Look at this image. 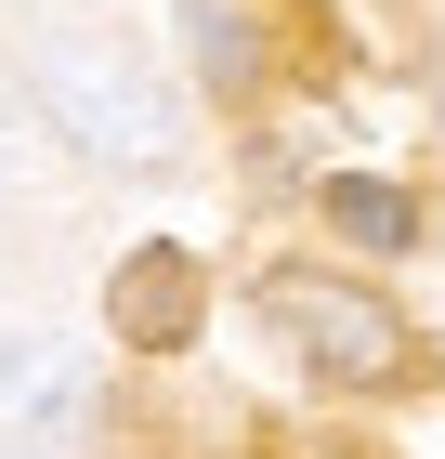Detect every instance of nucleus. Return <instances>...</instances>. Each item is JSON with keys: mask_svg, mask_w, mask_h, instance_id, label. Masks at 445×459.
I'll return each mask as SVG.
<instances>
[{"mask_svg": "<svg viewBox=\"0 0 445 459\" xmlns=\"http://www.w3.org/2000/svg\"><path fill=\"white\" fill-rule=\"evenodd\" d=\"M27 79H39V106L66 118V132L92 144V158H118V171L171 144V92H158V79H144V66H132V53H118L105 27H53Z\"/></svg>", "mask_w": 445, "mask_h": 459, "instance_id": "1", "label": "nucleus"}, {"mask_svg": "<svg viewBox=\"0 0 445 459\" xmlns=\"http://www.w3.org/2000/svg\"><path fill=\"white\" fill-rule=\"evenodd\" d=\"M262 328L302 342L328 381H393V368H406V316L367 302V289H341V276H314V263H275L262 276Z\"/></svg>", "mask_w": 445, "mask_h": 459, "instance_id": "2", "label": "nucleus"}, {"mask_svg": "<svg viewBox=\"0 0 445 459\" xmlns=\"http://www.w3.org/2000/svg\"><path fill=\"white\" fill-rule=\"evenodd\" d=\"M79 433H92V368L66 342L13 328L0 342V459H66Z\"/></svg>", "mask_w": 445, "mask_h": 459, "instance_id": "3", "label": "nucleus"}, {"mask_svg": "<svg viewBox=\"0 0 445 459\" xmlns=\"http://www.w3.org/2000/svg\"><path fill=\"white\" fill-rule=\"evenodd\" d=\"M197 316H210V276H197V249H184V237H144L132 263L105 276V328L144 342V354H184Z\"/></svg>", "mask_w": 445, "mask_h": 459, "instance_id": "4", "label": "nucleus"}, {"mask_svg": "<svg viewBox=\"0 0 445 459\" xmlns=\"http://www.w3.org/2000/svg\"><path fill=\"white\" fill-rule=\"evenodd\" d=\"M328 223H341V237H367V249H406V237H419V197H406V184L341 171V184H328Z\"/></svg>", "mask_w": 445, "mask_h": 459, "instance_id": "5", "label": "nucleus"}, {"mask_svg": "<svg viewBox=\"0 0 445 459\" xmlns=\"http://www.w3.org/2000/svg\"><path fill=\"white\" fill-rule=\"evenodd\" d=\"M184 27H197V66L223 79V92L262 66V39H249V0H184Z\"/></svg>", "mask_w": 445, "mask_h": 459, "instance_id": "6", "label": "nucleus"}]
</instances>
